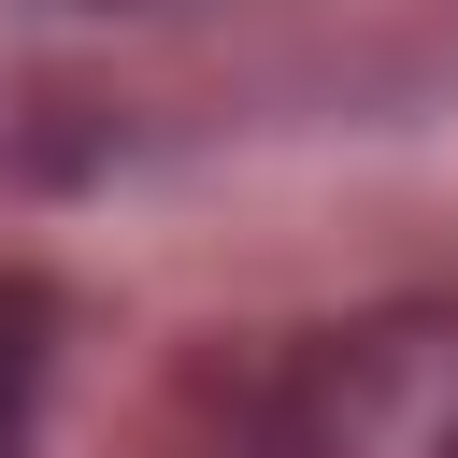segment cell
Here are the masks:
<instances>
[{
    "instance_id": "1",
    "label": "cell",
    "mask_w": 458,
    "mask_h": 458,
    "mask_svg": "<svg viewBox=\"0 0 458 458\" xmlns=\"http://www.w3.org/2000/svg\"><path fill=\"white\" fill-rule=\"evenodd\" d=\"M243 458H458V315H358L301 344Z\"/></svg>"
},
{
    "instance_id": "2",
    "label": "cell",
    "mask_w": 458,
    "mask_h": 458,
    "mask_svg": "<svg viewBox=\"0 0 458 458\" xmlns=\"http://www.w3.org/2000/svg\"><path fill=\"white\" fill-rule=\"evenodd\" d=\"M43 358H57V315H43V286H14V272H0V458L29 444V401H43Z\"/></svg>"
}]
</instances>
